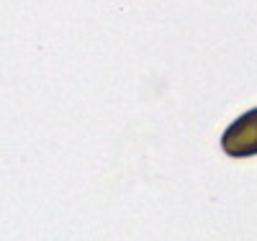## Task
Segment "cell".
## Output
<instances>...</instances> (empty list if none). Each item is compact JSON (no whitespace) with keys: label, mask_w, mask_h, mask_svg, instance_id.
Segmentation results:
<instances>
[{"label":"cell","mask_w":257,"mask_h":241,"mask_svg":"<svg viewBox=\"0 0 257 241\" xmlns=\"http://www.w3.org/2000/svg\"><path fill=\"white\" fill-rule=\"evenodd\" d=\"M221 149L229 157H257V108L239 116L221 136Z\"/></svg>","instance_id":"6da1fadb"}]
</instances>
